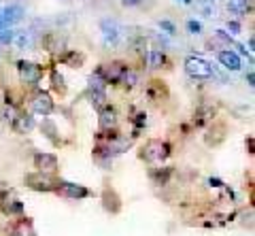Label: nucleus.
<instances>
[{"instance_id": "nucleus-1", "label": "nucleus", "mask_w": 255, "mask_h": 236, "mask_svg": "<svg viewBox=\"0 0 255 236\" xmlns=\"http://www.w3.org/2000/svg\"><path fill=\"white\" fill-rule=\"evenodd\" d=\"M170 155V145L162 138H151L142 147V160L149 164H159Z\"/></svg>"}, {"instance_id": "nucleus-2", "label": "nucleus", "mask_w": 255, "mask_h": 236, "mask_svg": "<svg viewBox=\"0 0 255 236\" xmlns=\"http://www.w3.org/2000/svg\"><path fill=\"white\" fill-rule=\"evenodd\" d=\"M185 73L191 79H211L213 77V66L209 60L200 56H189L185 60Z\"/></svg>"}, {"instance_id": "nucleus-3", "label": "nucleus", "mask_w": 255, "mask_h": 236, "mask_svg": "<svg viewBox=\"0 0 255 236\" xmlns=\"http://www.w3.org/2000/svg\"><path fill=\"white\" fill-rule=\"evenodd\" d=\"M26 185L34 192H55L60 181H55L51 175H43V172H30L26 175Z\"/></svg>"}, {"instance_id": "nucleus-4", "label": "nucleus", "mask_w": 255, "mask_h": 236, "mask_svg": "<svg viewBox=\"0 0 255 236\" xmlns=\"http://www.w3.org/2000/svg\"><path fill=\"white\" fill-rule=\"evenodd\" d=\"M87 98L94 107H105L107 105V83L102 81L98 75H94L90 79V85H87Z\"/></svg>"}, {"instance_id": "nucleus-5", "label": "nucleus", "mask_w": 255, "mask_h": 236, "mask_svg": "<svg viewBox=\"0 0 255 236\" xmlns=\"http://www.w3.org/2000/svg\"><path fill=\"white\" fill-rule=\"evenodd\" d=\"M23 15H26V11H23L21 4H9L4 6L2 11H0V30H11L15 23H19L23 19Z\"/></svg>"}, {"instance_id": "nucleus-6", "label": "nucleus", "mask_w": 255, "mask_h": 236, "mask_svg": "<svg viewBox=\"0 0 255 236\" xmlns=\"http://www.w3.org/2000/svg\"><path fill=\"white\" fill-rule=\"evenodd\" d=\"M34 168L36 172H43V175H55L60 170V162L53 153H45V151H36L34 153Z\"/></svg>"}, {"instance_id": "nucleus-7", "label": "nucleus", "mask_w": 255, "mask_h": 236, "mask_svg": "<svg viewBox=\"0 0 255 236\" xmlns=\"http://www.w3.org/2000/svg\"><path fill=\"white\" fill-rule=\"evenodd\" d=\"M17 70H19V79L23 83H28V85H34L41 81V77H43V68L34 64V62H26V60H19L17 62Z\"/></svg>"}, {"instance_id": "nucleus-8", "label": "nucleus", "mask_w": 255, "mask_h": 236, "mask_svg": "<svg viewBox=\"0 0 255 236\" xmlns=\"http://www.w3.org/2000/svg\"><path fill=\"white\" fill-rule=\"evenodd\" d=\"M126 70H128L126 64H122V62H113V64L100 66L98 70H96V75H98L105 83H119V81H122V77H124Z\"/></svg>"}, {"instance_id": "nucleus-9", "label": "nucleus", "mask_w": 255, "mask_h": 236, "mask_svg": "<svg viewBox=\"0 0 255 236\" xmlns=\"http://www.w3.org/2000/svg\"><path fill=\"white\" fill-rule=\"evenodd\" d=\"M53 109H55V102L51 98V94H47V92H36L34 94V98H32V111L38 113V115H51L53 113Z\"/></svg>"}, {"instance_id": "nucleus-10", "label": "nucleus", "mask_w": 255, "mask_h": 236, "mask_svg": "<svg viewBox=\"0 0 255 236\" xmlns=\"http://www.w3.org/2000/svg\"><path fill=\"white\" fill-rule=\"evenodd\" d=\"M58 194L66 196V198L70 200H83L90 196V190H87L85 185H79V183H68V181H60L58 190H55Z\"/></svg>"}, {"instance_id": "nucleus-11", "label": "nucleus", "mask_w": 255, "mask_h": 236, "mask_svg": "<svg viewBox=\"0 0 255 236\" xmlns=\"http://www.w3.org/2000/svg\"><path fill=\"white\" fill-rule=\"evenodd\" d=\"M100 30H102V38H105L107 47H115L119 43V38H122V30H119L117 23L111 21V19L100 21Z\"/></svg>"}, {"instance_id": "nucleus-12", "label": "nucleus", "mask_w": 255, "mask_h": 236, "mask_svg": "<svg viewBox=\"0 0 255 236\" xmlns=\"http://www.w3.org/2000/svg\"><path fill=\"white\" fill-rule=\"evenodd\" d=\"M217 60L221 62V66L223 68H228V70H241L243 66V62H241V56H238L236 51L232 49H223L217 53Z\"/></svg>"}, {"instance_id": "nucleus-13", "label": "nucleus", "mask_w": 255, "mask_h": 236, "mask_svg": "<svg viewBox=\"0 0 255 236\" xmlns=\"http://www.w3.org/2000/svg\"><path fill=\"white\" fill-rule=\"evenodd\" d=\"M98 123H100L102 130H109L111 132V128H115V125H117V109L111 107V105H105V107L100 109Z\"/></svg>"}, {"instance_id": "nucleus-14", "label": "nucleus", "mask_w": 255, "mask_h": 236, "mask_svg": "<svg viewBox=\"0 0 255 236\" xmlns=\"http://www.w3.org/2000/svg\"><path fill=\"white\" fill-rule=\"evenodd\" d=\"M13 130L17 132V134H28V132L34 130V117L30 113H21L13 119Z\"/></svg>"}, {"instance_id": "nucleus-15", "label": "nucleus", "mask_w": 255, "mask_h": 236, "mask_svg": "<svg viewBox=\"0 0 255 236\" xmlns=\"http://www.w3.org/2000/svg\"><path fill=\"white\" fill-rule=\"evenodd\" d=\"M102 207H105L109 213H119L122 211V198L117 196L115 190H105V194H102Z\"/></svg>"}, {"instance_id": "nucleus-16", "label": "nucleus", "mask_w": 255, "mask_h": 236, "mask_svg": "<svg viewBox=\"0 0 255 236\" xmlns=\"http://www.w3.org/2000/svg\"><path fill=\"white\" fill-rule=\"evenodd\" d=\"M0 209H2V213L9 215V217H15V215L23 213V204L17 198H9V196H4V198H2V202H0Z\"/></svg>"}, {"instance_id": "nucleus-17", "label": "nucleus", "mask_w": 255, "mask_h": 236, "mask_svg": "<svg viewBox=\"0 0 255 236\" xmlns=\"http://www.w3.org/2000/svg\"><path fill=\"white\" fill-rule=\"evenodd\" d=\"M228 11L236 17H245L247 13H251V0H228Z\"/></svg>"}, {"instance_id": "nucleus-18", "label": "nucleus", "mask_w": 255, "mask_h": 236, "mask_svg": "<svg viewBox=\"0 0 255 236\" xmlns=\"http://www.w3.org/2000/svg\"><path fill=\"white\" fill-rule=\"evenodd\" d=\"M164 62H166L164 51H159V49H149L147 51V64H149V68H162Z\"/></svg>"}, {"instance_id": "nucleus-19", "label": "nucleus", "mask_w": 255, "mask_h": 236, "mask_svg": "<svg viewBox=\"0 0 255 236\" xmlns=\"http://www.w3.org/2000/svg\"><path fill=\"white\" fill-rule=\"evenodd\" d=\"M13 43L17 45L19 49H26V47H30V45H32V34H30V32H26V30H19V32H15Z\"/></svg>"}, {"instance_id": "nucleus-20", "label": "nucleus", "mask_w": 255, "mask_h": 236, "mask_svg": "<svg viewBox=\"0 0 255 236\" xmlns=\"http://www.w3.org/2000/svg\"><path fill=\"white\" fill-rule=\"evenodd\" d=\"M41 130H43V134H45L47 138H49V140H53V143H58V138H55V134H58V130H55V125H53L49 119H45V121H43Z\"/></svg>"}, {"instance_id": "nucleus-21", "label": "nucleus", "mask_w": 255, "mask_h": 236, "mask_svg": "<svg viewBox=\"0 0 255 236\" xmlns=\"http://www.w3.org/2000/svg\"><path fill=\"white\" fill-rule=\"evenodd\" d=\"M51 85H53V90L60 92V94L66 92V85H64V77L58 73V70H53V73H51Z\"/></svg>"}, {"instance_id": "nucleus-22", "label": "nucleus", "mask_w": 255, "mask_h": 236, "mask_svg": "<svg viewBox=\"0 0 255 236\" xmlns=\"http://www.w3.org/2000/svg\"><path fill=\"white\" fill-rule=\"evenodd\" d=\"M15 30H0V45H11Z\"/></svg>"}, {"instance_id": "nucleus-23", "label": "nucleus", "mask_w": 255, "mask_h": 236, "mask_svg": "<svg viewBox=\"0 0 255 236\" xmlns=\"http://www.w3.org/2000/svg\"><path fill=\"white\" fill-rule=\"evenodd\" d=\"M159 28L166 30V34H177V26H174L170 19H162L159 21Z\"/></svg>"}, {"instance_id": "nucleus-24", "label": "nucleus", "mask_w": 255, "mask_h": 236, "mask_svg": "<svg viewBox=\"0 0 255 236\" xmlns=\"http://www.w3.org/2000/svg\"><path fill=\"white\" fill-rule=\"evenodd\" d=\"M187 30H189V34H200L202 32V23L196 21V19H189L187 21Z\"/></svg>"}, {"instance_id": "nucleus-25", "label": "nucleus", "mask_w": 255, "mask_h": 236, "mask_svg": "<svg viewBox=\"0 0 255 236\" xmlns=\"http://www.w3.org/2000/svg\"><path fill=\"white\" fill-rule=\"evenodd\" d=\"M228 28L232 30V34H241V23L238 21H228Z\"/></svg>"}, {"instance_id": "nucleus-26", "label": "nucleus", "mask_w": 255, "mask_h": 236, "mask_svg": "<svg viewBox=\"0 0 255 236\" xmlns=\"http://www.w3.org/2000/svg\"><path fill=\"white\" fill-rule=\"evenodd\" d=\"M140 2H142V0H122L124 6H138Z\"/></svg>"}, {"instance_id": "nucleus-27", "label": "nucleus", "mask_w": 255, "mask_h": 236, "mask_svg": "<svg viewBox=\"0 0 255 236\" xmlns=\"http://www.w3.org/2000/svg\"><path fill=\"white\" fill-rule=\"evenodd\" d=\"M209 183H211L213 187H223V183H221L219 179H209Z\"/></svg>"}, {"instance_id": "nucleus-28", "label": "nucleus", "mask_w": 255, "mask_h": 236, "mask_svg": "<svg viewBox=\"0 0 255 236\" xmlns=\"http://www.w3.org/2000/svg\"><path fill=\"white\" fill-rule=\"evenodd\" d=\"M249 56H253V36L249 38Z\"/></svg>"}, {"instance_id": "nucleus-29", "label": "nucleus", "mask_w": 255, "mask_h": 236, "mask_svg": "<svg viewBox=\"0 0 255 236\" xmlns=\"http://www.w3.org/2000/svg\"><path fill=\"white\" fill-rule=\"evenodd\" d=\"M253 79H255V77H253V73L247 75V81H249V85H253Z\"/></svg>"}, {"instance_id": "nucleus-30", "label": "nucleus", "mask_w": 255, "mask_h": 236, "mask_svg": "<svg viewBox=\"0 0 255 236\" xmlns=\"http://www.w3.org/2000/svg\"><path fill=\"white\" fill-rule=\"evenodd\" d=\"M179 2H183V4H191V0H179Z\"/></svg>"}, {"instance_id": "nucleus-31", "label": "nucleus", "mask_w": 255, "mask_h": 236, "mask_svg": "<svg viewBox=\"0 0 255 236\" xmlns=\"http://www.w3.org/2000/svg\"><path fill=\"white\" fill-rule=\"evenodd\" d=\"M209 2H213V0H209Z\"/></svg>"}]
</instances>
